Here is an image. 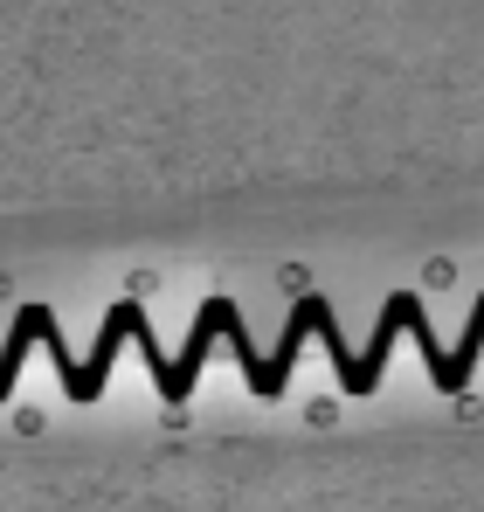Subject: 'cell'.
<instances>
[{
    "label": "cell",
    "mask_w": 484,
    "mask_h": 512,
    "mask_svg": "<svg viewBox=\"0 0 484 512\" xmlns=\"http://www.w3.org/2000/svg\"><path fill=\"white\" fill-rule=\"evenodd\" d=\"M42 353L56 360V374H63V395H70V402H83V360L70 353V340L56 333V312H49V305H42Z\"/></svg>",
    "instance_id": "cell-4"
},
{
    "label": "cell",
    "mask_w": 484,
    "mask_h": 512,
    "mask_svg": "<svg viewBox=\"0 0 484 512\" xmlns=\"http://www.w3.org/2000/svg\"><path fill=\"white\" fill-rule=\"evenodd\" d=\"M422 305H415V291H395L388 305H381V319H374V340H367V353H353V374L339 381L346 395H374L381 388V374H388V353H395V340L408 333V319H415Z\"/></svg>",
    "instance_id": "cell-1"
},
{
    "label": "cell",
    "mask_w": 484,
    "mask_h": 512,
    "mask_svg": "<svg viewBox=\"0 0 484 512\" xmlns=\"http://www.w3.org/2000/svg\"><path fill=\"white\" fill-rule=\"evenodd\" d=\"M215 340H222V298H208V305L194 312V333H187V346L173 353V381L160 388L166 402H187V395H194V381H201V360L215 353Z\"/></svg>",
    "instance_id": "cell-3"
},
{
    "label": "cell",
    "mask_w": 484,
    "mask_h": 512,
    "mask_svg": "<svg viewBox=\"0 0 484 512\" xmlns=\"http://www.w3.org/2000/svg\"><path fill=\"white\" fill-rule=\"evenodd\" d=\"M146 326V312L132 305V298H118L111 312H104V326H97V346H90V360H83V402H97L104 388H111V360L132 346V333Z\"/></svg>",
    "instance_id": "cell-2"
}]
</instances>
